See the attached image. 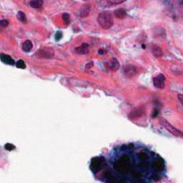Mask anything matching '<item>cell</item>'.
<instances>
[{
    "label": "cell",
    "instance_id": "obj_1",
    "mask_svg": "<svg viewBox=\"0 0 183 183\" xmlns=\"http://www.w3.org/2000/svg\"><path fill=\"white\" fill-rule=\"evenodd\" d=\"M114 168L121 173H127L131 168V160L127 154H123L114 162Z\"/></svg>",
    "mask_w": 183,
    "mask_h": 183
},
{
    "label": "cell",
    "instance_id": "obj_2",
    "mask_svg": "<svg viewBox=\"0 0 183 183\" xmlns=\"http://www.w3.org/2000/svg\"><path fill=\"white\" fill-rule=\"evenodd\" d=\"M97 22L104 29H109L114 24V20L112 14L108 11L99 13L97 17Z\"/></svg>",
    "mask_w": 183,
    "mask_h": 183
},
{
    "label": "cell",
    "instance_id": "obj_3",
    "mask_svg": "<svg viewBox=\"0 0 183 183\" xmlns=\"http://www.w3.org/2000/svg\"><path fill=\"white\" fill-rule=\"evenodd\" d=\"M160 123L163 127L165 128V130H167L169 133L173 135L175 137H182L183 138V133L182 131H180V130H178L177 128L175 127L172 124H171L169 122L167 121L165 119L161 118L160 120Z\"/></svg>",
    "mask_w": 183,
    "mask_h": 183
},
{
    "label": "cell",
    "instance_id": "obj_4",
    "mask_svg": "<svg viewBox=\"0 0 183 183\" xmlns=\"http://www.w3.org/2000/svg\"><path fill=\"white\" fill-rule=\"evenodd\" d=\"M54 52L53 49L51 47H43L36 52L35 56L41 59H52L54 57Z\"/></svg>",
    "mask_w": 183,
    "mask_h": 183
},
{
    "label": "cell",
    "instance_id": "obj_5",
    "mask_svg": "<svg viewBox=\"0 0 183 183\" xmlns=\"http://www.w3.org/2000/svg\"><path fill=\"white\" fill-rule=\"evenodd\" d=\"M104 165H105V158L102 157H95L91 161L90 169L94 172H97L103 168Z\"/></svg>",
    "mask_w": 183,
    "mask_h": 183
},
{
    "label": "cell",
    "instance_id": "obj_6",
    "mask_svg": "<svg viewBox=\"0 0 183 183\" xmlns=\"http://www.w3.org/2000/svg\"><path fill=\"white\" fill-rule=\"evenodd\" d=\"M124 74L127 77H133L138 74V69L136 66L127 65L124 67Z\"/></svg>",
    "mask_w": 183,
    "mask_h": 183
},
{
    "label": "cell",
    "instance_id": "obj_7",
    "mask_svg": "<svg viewBox=\"0 0 183 183\" xmlns=\"http://www.w3.org/2000/svg\"><path fill=\"white\" fill-rule=\"evenodd\" d=\"M153 84L156 88L163 90L165 87V77L163 74L158 75L153 78Z\"/></svg>",
    "mask_w": 183,
    "mask_h": 183
},
{
    "label": "cell",
    "instance_id": "obj_8",
    "mask_svg": "<svg viewBox=\"0 0 183 183\" xmlns=\"http://www.w3.org/2000/svg\"><path fill=\"white\" fill-rule=\"evenodd\" d=\"M90 10H91V7L90 5H83L82 7L79 9V11L77 12V14L79 17L84 18L87 17L89 14H90Z\"/></svg>",
    "mask_w": 183,
    "mask_h": 183
},
{
    "label": "cell",
    "instance_id": "obj_9",
    "mask_svg": "<svg viewBox=\"0 0 183 183\" xmlns=\"http://www.w3.org/2000/svg\"><path fill=\"white\" fill-rule=\"evenodd\" d=\"M165 167V163L161 158H157L152 163V168L157 172L163 171Z\"/></svg>",
    "mask_w": 183,
    "mask_h": 183
},
{
    "label": "cell",
    "instance_id": "obj_10",
    "mask_svg": "<svg viewBox=\"0 0 183 183\" xmlns=\"http://www.w3.org/2000/svg\"><path fill=\"white\" fill-rule=\"evenodd\" d=\"M108 67L111 71L116 72L120 69V63L116 58H112L108 63Z\"/></svg>",
    "mask_w": 183,
    "mask_h": 183
},
{
    "label": "cell",
    "instance_id": "obj_11",
    "mask_svg": "<svg viewBox=\"0 0 183 183\" xmlns=\"http://www.w3.org/2000/svg\"><path fill=\"white\" fill-rule=\"evenodd\" d=\"M151 51H152V53L153 55L157 58L161 57L163 55V52L162 50V49L158 45L153 44L151 48Z\"/></svg>",
    "mask_w": 183,
    "mask_h": 183
},
{
    "label": "cell",
    "instance_id": "obj_12",
    "mask_svg": "<svg viewBox=\"0 0 183 183\" xmlns=\"http://www.w3.org/2000/svg\"><path fill=\"white\" fill-rule=\"evenodd\" d=\"M0 59H1L2 62H4L5 64H7V65H14L15 64L14 59L10 56L8 55V54L2 53L1 56H0Z\"/></svg>",
    "mask_w": 183,
    "mask_h": 183
},
{
    "label": "cell",
    "instance_id": "obj_13",
    "mask_svg": "<svg viewBox=\"0 0 183 183\" xmlns=\"http://www.w3.org/2000/svg\"><path fill=\"white\" fill-rule=\"evenodd\" d=\"M114 16L118 19H124L127 16V11L123 8H120L116 9L114 12Z\"/></svg>",
    "mask_w": 183,
    "mask_h": 183
},
{
    "label": "cell",
    "instance_id": "obj_14",
    "mask_svg": "<svg viewBox=\"0 0 183 183\" xmlns=\"http://www.w3.org/2000/svg\"><path fill=\"white\" fill-rule=\"evenodd\" d=\"M143 114V110L141 108H136L134 109L133 112L130 114L129 117L130 119H134L136 117H139L142 116Z\"/></svg>",
    "mask_w": 183,
    "mask_h": 183
},
{
    "label": "cell",
    "instance_id": "obj_15",
    "mask_svg": "<svg viewBox=\"0 0 183 183\" xmlns=\"http://www.w3.org/2000/svg\"><path fill=\"white\" fill-rule=\"evenodd\" d=\"M33 47V44L32 42L31 41L29 40V39H27L22 45V49L24 52H28L29 51H31Z\"/></svg>",
    "mask_w": 183,
    "mask_h": 183
},
{
    "label": "cell",
    "instance_id": "obj_16",
    "mask_svg": "<svg viewBox=\"0 0 183 183\" xmlns=\"http://www.w3.org/2000/svg\"><path fill=\"white\" fill-rule=\"evenodd\" d=\"M88 44H82L81 46L80 47H77L76 49V51L77 53L79 54H87L89 52V50H88Z\"/></svg>",
    "mask_w": 183,
    "mask_h": 183
},
{
    "label": "cell",
    "instance_id": "obj_17",
    "mask_svg": "<svg viewBox=\"0 0 183 183\" xmlns=\"http://www.w3.org/2000/svg\"><path fill=\"white\" fill-rule=\"evenodd\" d=\"M30 7L35 9H39L43 5L42 0H32V1L29 2Z\"/></svg>",
    "mask_w": 183,
    "mask_h": 183
},
{
    "label": "cell",
    "instance_id": "obj_18",
    "mask_svg": "<svg viewBox=\"0 0 183 183\" xmlns=\"http://www.w3.org/2000/svg\"><path fill=\"white\" fill-rule=\"evenodd\" d=\"M17 17L19 20L21 22H22V23L24 24H27V17H26L25 14L23 12H22V11H19L17 14Z\"/></svg>",
    "mask_w": 183,
    "mask_h": 183
},
{
    "label": "cell",
    "instance_id": "obj_19",
    "mask_svg": "<svg viewBox=\"0 0 183 183\" xmlns=\"http://www.w3.org/2000/svg\"><path fill=\"white\" fill-rule=\"evenodd\" d=\"M138 158H139V160H140L142 162H144V161H146V160H148V155L147 154V153H145V152L141 151V152H139L138 153Z\"/></svg>",
    "mask_w": 183,
    "mask_h": 183
},
{
    "label": "cell",
    "instance_id": "obj_20",
    "mask_svg": "<svg viewBox=\"0 0 183 183\" xmlns=\"http://www.w3.org/2000/svg\"><path fill=\"white\" fill-rule=\"evenodd\" d=\"M16 66H17V67L20 68V69H25L26 68L25 63H24V62L22 59L18 60L17 62L16 63Z\"/></svg>",
    "mask_w": 183,
    "mask_h": 183
},
{
    "label": "cell",
    "instance_id": "obj_21",
    "mask_svg": "<svg viewBox=\"0 0 183 183\" xmlns=\"http://www.w3.org/2000/svg\"><path fill=\"white\" fill-rule=\"evenodd\" d=\"M62 19H63L64 22H65V24L68 25L70 23V18H69V15L67 14V13H65V14H62Z\"/></svg>",
    "mask_w": 183,
    "mask_h": 183
},
{
    "label": "cell",
    "instance_id": "obj_22",
    "mask_svg": "<svg viewBox=\"0 0 183 183\" xmlns=\"http://www.w3.org/2000/svg\"><path fill=\"white\" fill-rule=\"evenodd\" d=\"M5 150H7L8 151H12V150H14V149L16 148V147H15L14 145L11 144V143H7V144L5 145Z\"/></svg>",
    "mask_w": 183,
    "mask_h": 183
},
{
    "label": "cell",
    "instance_id": "obj_23",
    "mask_svg": "<svg viewBox=\"0 0 183 183\" xmlns=\"http://www.w3.org/2000/svg\"><path fill=\"white\" fill-rule=\"evenodd\" d=\"M132 176H133L134 177V178L139 180V179H140L141 177H142V174H141V173L139 172L133 171V172H132Z\"/></svg>",
    "mask_w": 183,
    "mask_h": 183
},
{
    "label": "cell",
    "instance_id": "obj_24",
    "mask_svg": "<svg viewBox=\"0 0 183 183\" xmlns=\"http://www.w3.org/2000/svg\"><path fill=\"white\" fill-rule=\"evenodd\" d=\"M9 21L7 20H2L0 21V27L2 28H5L8 26Z\"/></svg>",
    "mask_w": 183,
    "mask_h": 183
},
{
    "label": "cell",
    "instance_id": "obj_25",
    "mask_svg": "<svg viewBox=\"0 0 183 183\" xmlns=\"http://www.w3.org/2000/svg\"><path fill=\"white\" fill-rule=\"evenodd\" d=\"M124 1H117V0H114V1H109L108 3L111 4V5H117V4H121L123 3Z\"/></svg>",
    "mask_w": 183,
    "mask_h": 183
},
{
    "label": "cell",
    "instance_id": "obj_26",
    "mask_svg": "<svg viewBox=\"0 0 183 183\" xmlns=\"http://www.w3.org/2000/svg\"><path fill=\"white\" fill-rule=\"evenodd\" d=\"M62 35L61 32H56V35H55V39L58 41L62 38Z\"/></svg>",
    "mask_w": 183,
    "mask_h": 183
},
{
    "label": "cell",
    "instance_id": "obj_27",
    "mask_svg": "<svg viewBox=\"0 0 183 183\" xmlns=\"http://www.w3.org/2000/svg\"><path fill=\"white\" fill-rule=\"evenodd\" d=\"M177 98H178L179 101L180 102L181 104L183 105V95H182V94H179V95H177Z\"/></svg>",
    "mask_w": 183,
    "mask_h": 183
},
{
    "label": "cell",
    "instance_id": "obj_28",
    "mask_svg": "<svg viewBox=\"0 0 183 183\" xmlns=\"http://www.w3.org/2000/svg\"><path fill=\"white\" fill-rule=\"evenodd\" d=\"M152 179H153L154 181H158V180H160V175H157V174L154 175L153 176H152Z\"/></svg>",
    "mask_w": 183,
    "mask_h": 183
}]
</instances>
